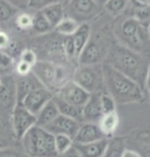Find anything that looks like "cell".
<instances>
[{
  "mask_svg": "<svg viewBox=\"0 0 150 157\" xmlns=\"http://www.w3.org/2000/svg\"><path fill=\"white\" fill-rule=\"evenodd\" d=\"M104 63L136 82L145 91V83L150 60L120 43L111 44Z\"/></svg>",
  "mask_w": 150,
  "mask_h": 157,
  "instance_id": "1",
  "label": "cell"
},
{
  "mask_svg": "<svg viewBox=\"0 0 150 157\" xmlns=\"http://www.w3.org/2000/svg\"><path fill=\"white\" fill-rule=\"evenodd\" d=\"M102 71L105 92L113 98L117 104L138 103L145 98V91L130 78L104 62H102Z\"/></svg>",
  "mask_w": 150,
  "mask_h": 157,
  "instance_id": "2",
  "label": "cell"
},
{
  "mask_svg": "<svg viewBox=\"0 0 150 157\" xmlns=\"http://www.w3.org/2000/svg\"><path fill=\"white\" fill-rule=\"evenodd\" d=\"M21 146L30 157H57L54 136L44 128L34 125L21 138Z\"/></svg>",
  "mask_w": 150,
  "mask_h": 157,
  "instance_id": "3",
  "label": "cell"
},
{
  "mask_svg": "<svg viewBox=\"0 0 150 157\" xmlns=\"http://www.w3.org/2000/svg\"><path fill=\"white\" fill-rule=\"evenodd\" d=\"M32 73L37 77L43 87L51 91L54 95L61 86L68 82V80H67V71L65 68L61 64L51 61L38 60L33 67Z\"/></svg>",
  "mask_w": 150,
  "mask_h": 157,
  "instance_id": "4",
  "label": "cell"
},
{
  "mask_svg": "<svg viewBox=\"0 0 150 157\" xmlns=\"http://www.w3.org/2000/svg\"><path fill=\"white\" fill-rule=\"evenodd\" d=\"M71 81L82 87L88 93L105 92L102 63L80 65L75 70Z\"/></svg>",
  "mask_w": 150,
  "mask_h": 157,
  "instance_id": "5",
  "label": "cell"
},
{
  "mask_svg": "<svg viewBox=\"0 0 150 157\" xmlns=\"http://www.w3.org/2000/svg\"><path fill=\"white\" fill-rule=\"evenodd\" d=\"M102 8L94 0H71L64 6L65 17L73 18L80 25L89 24L101 12Z\"/></svg>",
  "mask_w": 150,
  "mask_h": 157,
  "instance_id": "6",
  "label": "cell"
},
{
  "mask_svg": "<svg viewBox=\"0 0 150 157\" xmlns=\"http://www.w3.org/2000/svg\"><path fill=\"white\" fill-rule=\"evenodd\" d=\"M110 46L106 45L105 41H103L100 37H93L91 34L88 43L77 60L79 61L80 65L100 64L104 61Z\"/></svg>",
  "mask_w": 150,
  "mask_h": 157,
  "instance_id": "7",
  "label": "cell"
},
{
  "mask_svg": "<svg viewBox=\"0 0 150 157\" xmlns=\"http://www.w3.org/2000/svg\"><path fill=\"white\" fill-rule=\"evenodd\" d=\"M10 122L15 140L20 142L24 135L36 125V115L17 103L10 113Z\"/></svg>",
  "mask_w": 150,
  "mask_h": 157,
  "instance_id": "8",
  "label": "cell"
},
{
  "mask_svg": "<svg viewBox=\"0 0 150 157\" xmlns=\"http://www.w3.org/2000/svg\"><path fill=\"white\" fill-rule=\"evenodd\" d=\"M17 104V77L14 74L1 77L0 83V112L11 113Z\"/></svg>",
  "mask_w": 150,
  "mask_h": 157,
  "instance_id": "9",
  "label": "cell"
},
{
  "mask_svg": "<svg viewBox=\"0 0 150 157\" xmlns=\"http://www.w3.org/2000/svg\"><path fill=\"white\" fill-rule=\"evenodd\" d=\"M55 95L70 104L83 108L87 100L89 99L90 93H88L82 87H80L79 85H77L75 82L71 80L67 82L63 86H61Z\"/></svg>",
  "mask_w": 150,
  "mask_h": 157,
  "instance_id": "10",
  "label": "cell"
},
{
  "mask_svg": "<svg viewBox=\"0 0 150 157\" xmlns=\"http://www.w3.org/2000/svg\"><path fill=\"white\" fill-rule=\"evenodd\" d=\"M53 97L54 94L51 91L46 89L45 87H41L30 92L20 102V104L23 105L31 113L37 115V113L43 108V106L49 102Z\"/></svg>",
  "mask_w": 150,
  "mask_h": 157,
  "instance_id": "11",
  "label": "cell"
},
{
  "mask_svg": "<svg viewBox=\"0 0 150 157\" xmlns=\"http://www.w3.org/2000/svg\"><path fill=\"white\" fill-rule=\"evenodd\" d=\"M81 122L75 121L73 118L67 117L64 115L59 114L57 117H55L51 122H49L47 125H45L44 128L48 131L53 136L56 135H65L71 138L76 136L78 128L80 127Z\"/></svg>",
  "mask_w": 150,
  "mask_h": 157,
  "instance_id": "12",
  "label": "cell"
},
{
  "mask_svg": "<svg viewBox=\"0 0 150 157\" xmlns=\"http://www.w3.org/2000/svg\"><path fill=\"white\" fill-rule=\"evenodd\" d=\"M125 143L132 145L131 149L137 152L141 157H150V128L134 131L129 137L124 138Z\"/></svg>",
  "mask_w": 150,
  "mask_h": 157,
  "instance_id": "13",
  "label": "cell"
},
{
  "mask_svg": "<svg viewBox=\"0 0 150 157\" xmlns=\"http://www.w3.org/2000/svg\"><path fill=\"white\" fill-rule=\"evenodd\" d=\"M105 138L106 137L100 131L98 124H95V122H81L76 136L74 137V143L87 144L96 142V141L105 139Z\"/></svg>",
  "mask_w": 150,
  "mask_h": 157,
  "instance_id": "14",
  "label": "cell"
},
{
  "mask_svg": "<svg viewBox=\"0 0 150 157\" xmlns=\"http://www.w3.org/2000/svg\"><path fill=\"white\" fill-rule=\"evenodd\" d=\"M100 94L101 92L90 94L89 99L82 108V122L98 124L99 119L103 115L101 102H100Z\"/></svg>",
  "mask_w": 150,
  "mask_h": 157,
  "instance_id": "15",
  "label": "cell"
},
{
  "mask_svg": "<svg viewBox=\"0 0 150 157\" xmlns=\"http://www.w3.org/2000/svg\"><path fill=\"white\" fill-rule=\"evenodd\" d=\"M17 77V103H20L25 97L33 90L43 87L40 81L33 73H30L27 76Z\"/></svg>",
  "mask_w": 150,
  "mask_h": 157,
  "instance_id": "16",
  "label": "cell"
},
{
  "mask_svg": "<svg viewBox=\"0 0 150 157\" xmlns=\"http://www.w3.org/2000/svg\"><path fill=\"white\" fill-rule=\"evenodd\" d=\"M107 138L87 144H75L74 147L82 157H103L108 145Z\"/></svg>",
  "mask_w": 150,
  "mask_h": 157,
  "instance_id": "17",
  "label": "cell"
},
{
  "mask_svg": "<svg viewBox=\"0 0 150 157\" xmlns=\"http://www.w3.org/2000/svg\"><path fill=\"white\" fill-rule=\"evenodd\" d=\"M13 141H17L12 132L10 114L0 112V148L12 146Z\"/></svg>",
  "mask_w": 150,
  "mask_h": 157,
  "instance_id": "18",
  "label": "cell"
},
{
  "mask_svg": "<svg viewBox=\"0 0 150 157\" xmlns=\"http://www.w3.org/2000/svg\"><path fill=\"white\" fill-rule=\"evenodd\" d=\"M118 125H120V117H118L117 111L103 114L98 121V127L100 131L107 139H110L113 136Z\"/></svg>",
  "mask_w": 150,
  "mask_h": 157,
  "instance_id": "19",
  "label": "cell"
},
{
  "mask_svg": "<svg viewBox=\"0 0 150 157\" xmlns=\"http://www.w3.org/2000/svg\"><path fill=\"white\" fill-rule=\"evenodd\" d=\"M59 115L58 108L56 106L53 98L43 106V108L36 115V124L44 128L49 122H51L55 117Z\"/></svg>",
  "mask_w": 150,
  "mask_h": 157,
  "instance_id": "20",
  "label": "cell"
},
{
  "mask_svg": "<svg viewBox=\"0 0 150 157\" xmlns=\"http://www.w3.org/2000/svg\"><path fill=\"white\" fill-rule=\"evenodd\" d=\"M91 26L86 23V24H81L78 30L75 32V34L71 36L75 44V48H76V54H77V59L81 54V52L83 51V49L85 48L88 41L91 36Z\"/></svg>",
  "mask_w": 150,
  "mask_h": 157,
  "instance_id": "21",
  "label": "cell"
},
{
  "mask_svg": "<svg viewBox=\"0 0 150 157\" xmlns=\"http://www.w3.org/2000/svg\"><path fill=\"white\" fill-rule=\"evenodd\" d=\"M53 100H54L55 104L58 108L59 114L73 118L79 122H82V108L77 107V106L73 104H70V103L62 100L56 95H54V97H53Z\"/></svg>",
  "mask_w": 150,
  "mask_h": 157,
  "instance_id": "22",
  "label": "cell"
},
{
  "mask_svg": "<svg viewBox=\"0 0 150 157\" xmlns=\"http://www.w3.org/2000/svg\"><path fill=\"white\" fill-rule=\"evenodd\" d=\"M41 12L46 17V20L49 21V24L51 25L53 29L60 23L62 18L65 17L64 6L59 2L53 3V4L47 6L46 8L42 9Z\"/></svg>",
  "mask_w": 150,
  "mask_h": 157,
  "instance_id": "23",
  "label": "cell"
},
{
  "mask_svg": "<svg viewBox=\"0 0 150 157\" xmlns=\"http://www.w3.org/2000/svg\"><path fill=\"white\" fill-rule=\"evenodd\" d=\"M32 30L38 35H46V34L51 33L53 28L49 21L46 20V17L43 15L41 11L34 12L33 14V27Z\"/></svg>",
  "mask_w": 150,
  "mask_h": 157,
  "instance_id": "24",
  "label": "cell"
},
{
  "mask_svg": "<svg viewBox=\"0 0 150 157\" xmlns=\"http://www.w3.org/2000/svg\"><path fill=\"white\" fill-rule=\"evenodd\" d=\"M126 150V143L123 137L110 138L108 140V145L103 157H121Z\"/></svg>",
  "mask_w": 150,
  "mask_h": 157,
  "instance_id": "25",
  "label": "cell"
},
{
  "mask_svg": "<svg viewBox=\"0 0 150 157\" xmlns=\"http://www.w3.org/2000/svg\"><path fill=\"white\" fill-rule=\"evenodd\" d=\"M80 24L77 23L76 21L73 20L71 17H65L64 18H62L57 26H56L53 31L55 33H57L58 35H60L62 37L65 36H73L75 32L78 30Z\"/></svg>",
  "mask_w": 150,
  "mask_h": 157,
  "instance_id": "26",
  "label": "cell"
},
{
  "mask_svg": "<svg viewBox=\"0 0 150 157\" xmlns=\"http://www.w3.org/2000/svg\"><path fill=\"white\" fill-rule=\"evenodd\" d=\"M14 59L7 51H0V77L13 74Z\"/></svg>",
  "mask_w": 150,
  "mask_h": 157,
  "instance_id": "27",
  "label": "cell"
},
{
  "mask_svg": "<svg viewBox=\"0 0 150 157\" xmlns=\"http://www.w3.org/2000/svg\"><path fill=\"white\" fill-rule=\"evenodd\" d=\"M130 0H107L103 8L111 17H117L126 10Z\"/></svg>",
  "mask_w": 150,
  "mask_h": 157,
  "instance_id": "28",
  "label": "cell"
},
{
  "mask_svg": "<svg viewBox=\"0 0 150 157\" xmlns=\"http://www.w3.org/2000/svg\"><path fill=\"white\" fill-rule=\"evenodd\" d=\"M20 13V10L7 2L6 0H0V21H8Z\"/></svg>",
  "mask_w": 150,
  "mask_h": 157,
  "instance_id": "29",
  "label": "cell"
},
{
  "mask_svg": "<svg viewBox=\"0 0 150 157\" xmlns=\"http://www.w3.org/2000/svg\"><path fill=\"white\" fill-rule=\"evenodd\" d=\"M54 145L57 154H62L74 145L73 138L65 136V135H56L54 136Z\"/></svg>",
  "mask_w": 150,
  "mask_h": 157,
  "instance_id": "30",
  "label": "cell"
},
{
  "mask_svg": "<svg viewBox=\"0 0 150 157\" xmlns=\"http://www.w3.org/2000/svg\"><path fill=\"white\" fill-rule=\"evenodd\" d=\"M15 26L21 31H30L33 27V14L21 12L15 17Z\"/></svg>",
  "mask_w": 150,
  "mask_h": 157,
  "instance_id": "31",
  "label": "cell"
},
{
  "mask_svg": "<svg viewBox=\"0 0 150 157\" xmlns=\"http://www.w3.org/2000/svg\"><path fill=\"white\" fill-rule=\"evenodd\" d=\"M132 17L145 27H148L150 23V7L134 5Z\"/></svg>",
  "mask_w": 150,
  "mask_h": 157,
  "instance_id": "32",
  "label": "cell"
},
{
  "mask_svg": "<svg viewBox=\"0 0 150 157\" xmlns=\"http://www.w3.org/2000/svg\"><path fill=\"white\" fill-rule=\"evenodd\" d=\"M100 102H101L103 114L117 111V103L107 92H101V94H100Z\"/></svg>",
  "mask_w": 150,
  "mask_h": 157,
  "instance_id": "33",
  "label": "cell"
},
{
  "mask_svg": "<svg viewBox=\"0 0 150 157\" xmlns=\"http://www.w3.org/2000/svg\"><path fill=\"white\" fill-rule=\"evenodd\" d=\"M0 157H30L21 145H12L0 148Z\"/></svg>",
  "mask_w": 150,
  "mask_h": 157,
  "instance_id": "34",
  "label": "cell"
},
{
  "mask_svg": "<svg viewBox=\"0 0 150 157\" xmlns=\"http://www.w3.org/2000/svg\"><path fill=\"white\" fill-rule=\"evenodd\" d=\"M62 49L67 59H77L76 48L71 36L62 37Z\"/></svg>",
  "mask_w": 150,
  "mask_h": 157,
  "instance_id": "35",
  "label": "cell"
},
{
  "mask_svg": "<svg viewBox=\"0 0 150 157\" xmlns=\"http://www.w3.org/2000/svg\"><path fill=\"white\" fill-rule=\"evenodd\" d=\"M56 2H57V0H29L27 9H29V10L33 12L41 11L42 9H44L47 6Z\"/></svg>",
  "mask_w": 150,
  "mask_h": 157,
  "instance_id": "36",
  "label": "cell"
},
{
  "mask_svg": "<svg viewBox=\"0 0 150 157\" xmlns=\"http://www.w3.org/2000/svg\"><path fill=\"white\" fill-rule=\"evenodd\" d=\"M18 60L26 62V63L30 64L31 67H34L36 64V62L38 61V56H37V53L34 49L26 48L21 50Z\"/></svg>",
  "mask_w": 150,
  "mask_h": 157,
  "instance_id": "37",
  "label": "cell"
},
{
  "mask_svg": "<svg viewBox=\"0 0 150 157\" xmlns=\"http://www.w3.org/2000/svg\"><path fill=\"white\" fill-rule=\"evenodd\" d=\"M32 68L33 67H31L30 64H28L26 62L21 61V60L15 62V65H14V71L17 77H23V76L29 75L30 73H32Z\"/></svg>",
  "mask_w": 150,
  "mask_h": 157,
  "instance_id": "38",
  "label": "cell"
},
{
  "mask_svg": "<svg viewBox=\"0 0 150 157\" xmlns=\"http://www.w3.org/2000/svg\"><path fill=\"white\" fill-rule=\"evenodd\" d=\"M10 45V37L4 31H0V51H6Z\"/></svg>",
  "mask_w": 150,
  "mask_h": 157,
  "instance_id": "39",
  "label": "cell"
},
{
  "mask_svg": "<svg viewBox=\"0 0 150 157\" xmlns=\"http://www.w3.org/2000/svg\"><path fill=\"white\" fill-rule=\"evenodd\" d=\"M7 2H9L10 4L15 6L18 10H26L28 7V1L29 0H6Z\"/></svg>",
  "mask_w": 150,
  "mask_h": 157,
  "instance_id": "40",
  "label": "cell"
},
{
  "mask_svg": "<svg viewBox=\"0 0 150 157\" xmlns=\"http://www.w3.org/2000/svg\"><path fill=\"white\" fill-rule=\"evenodd\" d=\"M57 157H82V156L80 155V153L78 152V150L75 148L73 145L71 148H70L67 151H65L64 153H62V154H59Z\"/></svg>",
  "mask_w": 150,
  "mask_h": 157,
  "instance_id": "41",
  "label": "cell"
},
{
  "mask_svg": "<svg viewBox=\"0 0 150 157\" xmlns=\"http://www.w3.org/2000/svg\"><path fill=\"white\" fill-rule=\"evenodd\" d=\"M135 6H143V7H150V0H131Z\"/></svg>",
  "mask_w": 150,
  "mask_h": 157,
  "instance_id": "42",
  "label": "cell"
},
{
  "mask_svg": "<svg viewBox=\"0 0 150 157\" xmlns=\"http://www.w3.org/2000/svg\"><path fill=\"white\" fill-rule=\"evenodd\" d=\"M121 157H141V156H140L137 152L133 151V150L127 149V148H126V150L124 151V153H123V155H121Z\"/></svg>",
  "mask_w": 150,
  "mask_h": 157,
  "instance_id": "43",
  "label": "cell"
},
{
  "mask_svg": "<svg viewBox=\"0 0 150 157\" xmlns=\"http://www.w3.org/2000/svg\"><path fill=\"white\" fill-rule=\"evenodd\" d=\"M145 91H146V92H149V91H150V64H149L148 71H147V77H146Z\"/></svg>",
  "mask_w": 150,
  "mask_h": 157,
  "instance_id": "44",
  "label": "cell"
},
{
  "mask_svg": "<svg viewBox=\"0 0 150 157\" xmlns=\"http://www.w3.org/2000/svg\"><path fill=\"white\" fill-rule=\"evenodd\" d=\"M94 1L97 3L98 5H100V6H102L103 7V5L105 4L106 2H107V0H94Z\"/></svg>",
  "mask_w": 150,
  "mask_h": 157,
  "instance_id": "45",
  "label": "cell"
},
{
  "mask_svg": "<svg viewBox=\"0 0 150 157\" xmlns=\"http://www.w3.org/2000/svg\"><path fill=\"white\" fill-rule=\"evenodd\" d=\"M70 1H71V0H57V2L61 3V4L63 5V6H65V5H67V3L70 2Z\"/></svg>",
  "mask_w": 150,
  "mask_h": 157,
  "instance_id": "46",
  "label": "cell"
},
{
  "mask_svg": "<svg viewBox=\"0 0 150 157\" xmlns=\"http://www.w3.org/2000/svg\"><path fill=\"white\" fill-rule=\"evenodd\" d=\"M147 29H148V33H149V35H150V23H149V25H148Z\"/></svg>",
  "mask_w": 150,
  "mask_h": 157,
  "instance_id": "47",
  "label": "cell"
},
{
  "mask_svg": "<svg viewBox=\"0 0 150 157\" xmlns=\"http://www.w3.org/2000/svg\"><path fill=\"white\" fill-rule=\"evenodd\" d=\"M148 93V96H149V98H150V91H149V92H147Z\"/></svg>",
  "mask_w": 150,
  "mask_h": 157,
  "instance_id": "48",
  "label": "cell"
},
{
  "mask_svg": "<svg viewBox=\"0 0 150 157\" xmlns=\"http://www.w3.org/2000/svg\"><path fill=\"white\" fill-rule=\"evenodd\" d=\"M0 83H1V77H0Z\"/></svg>",
  "mask_w": 150,
  "mask_h": 157,
  "instance_id": "49",
  "label": "cell"
}]
</instances>
